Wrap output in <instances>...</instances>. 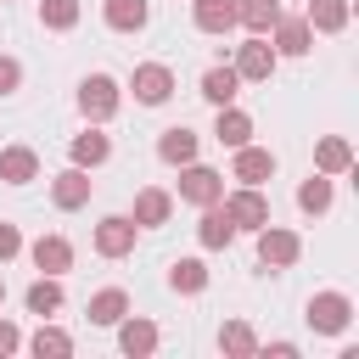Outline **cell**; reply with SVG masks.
Here are the masks:
<instances>
[{
  "label": "cell",
  "instance_id": "34",
  "mask_svg": "<svg viewBox=\"0 0 359 359\" xmlns=\"http://www.w3.org/2000/svg\"><path fill=\"white\" fill-rule=\"evenodd\" d=\"M17 252H22V230H17V224H6V219H0V264H11V258H17Z\"/></svg>",
  "mask_w": 359,
  "mask_h": 359
},
{
  "label": "cell",
  "instance_id": "20",
  "mask_svg": "<svg viewBox=\"0 0 359 359\" xmlns=\"http://www.w3.org/2000/svg\"><path fill=\"white\" fill-rule=\"evenodd\" d=\"M168 213H174V196L168 191H157V185H146V191H135V224L140 230H151V224H168Z\"/></svg>",
  "mask_w": 359,
  "mask_h": 359
},
{
  "label": "cell",
  "instance_id": "33",
  "mask_svg": "<svg viewBox=\"0 0 359 359\" xmlns=\"http://www.w3.org/2000/svg\"><path fill=\"white\" fill-rule=\"evenodd\" d=\"M17 84H22V62L0 56V95H17Z\"/></svg>",
  "mask_w": 359,
  "mask_h": 359
},
{
  "label": "cell",
  "instance_id": "36",
  "mask_svg": "<svg viewBox=\"0 0 359 359\" xmlns=\"http://www.w3.org/2000/svg\"><path fill=\"white\" fill-rule=\"evenodd\" d=\"M0 303H6V280H0Z\"/></svg>",
  "mask_w": 359,
  "mask_h": 359
},
{
  "label": "cell",
  "instance_id": "7",
  "mask_svg": "<svg viewBox=\"0 0 359 359\" xmlns=\"http://www.w3.org/2000/svg\"><path fill=\"white\" fill-rule=\"evenodd\" d=\"M219 202H224V213L236 219V230H258V224H269V202H264L258 185H236V191H224Z\"/></svg>",
  "mask_w": 359,
  "mask_h": 359
},
{
  "label": "cell",
  "instance_id": "32",
  "mask_svg": "<svg viewBox=\"0 0 359 359\" xmlns=\"http://www.w3.org/2000/svg\"><path fill=\"white\" fill-rule=\"evenodd\" d=\"M28 348H34L39 359H62V353H73V337H67L62 325H39V331L28 337Z\"/></svg>",
  "mask_w": 359,
  "mask_h": 359
},
{
  "label": "cell",
  "instance_id": "16",
  "mask_svg": "<svg viewBox=\"0 0 359 359\" xmlns=\"http://www.w3.org/2000/svg\"><path fill=\"white\" fill-rule=\"evenodd\" d=\"M101 17H107L112 34H140L146 17H151V6L146 0H101Z\"/></svg>",
  "mask_w": 359,
  "mask_h": 359
},
{
  "label": "cell",
  "instance_id": "22",
  "mask_svg": "<svg viewBox=\"0 0 359 359\" xmlns=\"http://www.w3.org/2000/svg\"><path fill=\"white\" fill-rule=\"evenodd\" d=\"M84 314H90V325H118V320L129 314V292H123V286H101Z\"/></svg>",
  "mask_w": 359,
  "mask_h": 359
},
{
  "label": "cell",
  "instance_id": "28",
  "mask_svg": "<svg viewBox=\"0 0 359 359\" xmlns=\"http://www.w3.org/2000/svg\"><path fill=\"white\" fill-rule=\"evenodd\" d=\"M275 17H280V0H236V22L247 34H269Z\"/></svg>",
  "mask_w": 359,
  "mask_h": 359
},
{
  "label": "cell",
  "instance_id": "9",
  "mask_svg": "<svg viewBox=\"0 0 359 359\" xmlns=\"http://www.w3.org/2000/svg\"><path fill=\"white\" fill-rule=\"evenodd\" d=\"M264 39L275 45V56H309V50H314V28H309L303 17H286V11L275 17V28H269Z\"/></svg>",
  "mask_w": 359,
  "mask_h": 359
},
{
  "label": "cell",
  "instance_id": "27",
  "mask_svg": "<svg viewBox=\"0 0 359 359\" xmlns=\"http://www.w3.org/2000/svg\"><path fill=\"white\" fill-rule=\"evenodd\" d=\"M191 17H196L202 34H230L236 28V0H196Z\"/></svg>",
  "mask_w": 359,
  "mask_h": 359
},
{
  "label": "cell",
  "instance_id": "13",
  "mask_svg": "<svg viewBox=\"0 0 359 359\" xmlns=\"http://www.w3.org/2000/svg\"><path fill=\"white\" fill-rule=\"evenodd\" d=\"M196 241H202L208 252H219V247H230V241H236V219L224 213V202H208V208H202V224H196Z\"/></svg>",
  "mask_w": 359,
  "mask_h": 359
},
{
  "label": "cell",
  "instance_id": "30",
  "mask_svg": "<svg viewBox=\"0 0 359 359\" xmlns=\"http://www.w3.org/2000/svg\"><path fill=\"white\" fill-rule=\"evenodd\" d=\"M79 17H84V6H79V0H39V22H45L50 34L79 28Z\"/></svg>",
  "mask_w": 359,
  "mask_h": 359
},
{
  "label": "cell",
  "instance_id": "4",
  "mask_svg": "<svg viewBox=\"0 0 359 359\" xmlns=\"http://www.w3.org/2000/svg\"><path fill=\"white\" fill-rule=\"evenodd\" d=\"M252 236H258V264H264V269H292V264L303 258V241H297V230L258 224Z\"/></svg>",
  "mask_w": 359,
  "mask_h": 359
},
{
  "label": "cell",
  "instance_id": "8",
  "mask_svg": "<svg viewBox=\"0 0 359 359\" xmlns=\"http://www.w3.org/2000/svg\"><path fill=\"white\" fill-rule=\"evenodd\" d=\"M135 236H140V224H135L129 213H107V219L95 224V252H101V258H129V252H135Z\"/></svg>",
  "mask_w": 359,
  "mask_h": 359
},
{
  "label": "cell",
  "instance_id": "18",
  "mask_svg": "<svg viewBox=\"0 0 359 359\" xmlns=\"http://www.w3.org/2000/svg\"><path fill=\"white\" fill-rule=\"evenodd\" d=\"M67 157H73L79 168H101V163L112 157V140L101 135V123H90L84 135H73V146H67Z\"/></svg>",
  "mask_w": 359,
  "mask_h": 359
},
{
  "label": "cell",
  "instance_id": "25",
  "mask_svg": "<svg viewBox=\"0 0 359 359\" xmlns=\"http://www.w3.org/2000/svg\"><path fill=\"white\" fill-rule=\"evenodd\" d=\"M219 353H224V359H252V353H258L252 325H247V320H224V325H219Z\"/></svg>",
  "mask_w": 359,
  "mask_h": 359
},
{
  "label": "cell",
  "instance_id": "31",
  "mask_svg": "<svg viewBox=\"0 0 359 359\" xmlns=\"http://www.w3.org/2000/svg\"><path fill=\"white\" fill-rule=\"evenodd\" d=\"M297 208H303V213H325V208H331V174H309V180L297 185Z\"/></svg>",
  "mask_w": 359,
  "mask_h": 359
},
{
  "label": "cell",
  "instance_id": "12",
  "mask_svg": "<svg viewBox=\"0 0 359 359\" xmlns=\"http://www.w3.org/2000/svg\"><path fill=\"white\" fill-rule=\"evenodd\" d=\"M275 174V151H264V146H236V163H230V180H241V185H264Z\"/></svg>",
  "mask_w": 359,
  "mask_h": 359
},
{
  "label": "cell",
  "instance_id": "2",
  "mask_svg": "<svg viewBox=\"0 0 359 359\" xmlns=\"http://www.w3.org/2000/svg\"><path fill=\"white\" fill-rule=\"evenodd\" d=\"M303 320H309L320 337H342V331L353 325V297H348V292H314L309 309H303Z\"/></svg>",
  "mask_w": 359,
  "mask_h": 359
},
{
  "label": "cell",
  "instance_id": "1",
  "mask_svg": "<svg viewBox=\"0 0 359 359\" xmlns=\"http://www.w3.org/2000/svg\"><path fill=\"white\" fill-rule=\"evenodd\" d=\"M118 107H123V90H118L112 73H90V79L79 84V112H84L90 123H112Z\"/></svg>",
  "mask_w": 359,
  "mask_h": 359
},
{
  "label": "cell",
  "instance_id": "6",
  "mask_svg": "<svg viewBox=\"0 0 359 359\" xmlns=\"http://www.w3.org/2000/svg\"><path fill=\"white\" fill-rule=\"evenodd\" d=\"M219 196H224V174H219V168H202V163H185V168H180V202L208 208V202H219Z\"/></svg>",
  "mask_w": 359,
  "mask_h": 359
},
{
  "label": "cell",
  "instance_id": "10",
  "mask_svg": "<svg viewBox=\"0 0 359 359\" xmlns=\"http://www.w3.org/2000/svg\"><path fill=\"white\" fill-rule=\"evenodd\" d=\"M50 202L62 208V213H73V208H84L90 202V168H79V163H67L56 180H50Z\"/></svg>",
  "mask_w": 359,
  "mask_h": 359
},
{
  "label": "cell",
  "instance_id": "3",
  "mask_svg": "<svg viewBox=\"0 0 359 359\" xmlns=\"http://www.w3.org/2000/svg\"><path fill=\"white\" fill-rule=\"evenodd\" d=\"M275 67H280V56H275V45L264 34H252L247 45H236V79L241 84H269Z\"/></svg>",
  "mask_w": 359,
  "mask_h": 359
},
{
  "label": "cell",
  "instance_id": "15",
  "mask_svg": "<svg viewBox=\"0 0 359 359\" xmlns=\"http://www.w3.org/2000/svg\"><path fill=\"white\" fill-rule=\"evenodd\" d=\"M0 180H6V185L39 180V151H34V146H0Z\"/></svg>",
  "mask_w": 359,
  "mask_h": 359
},
{
  "label": "cell",
  "instance_id": "17",
  "mask_svg": "<svg viewBox=\"0 0 359 359\" xmlns=\"http://www.w3.org/2000/svg\"><path fill=\"white\" fill-rule=\"evenodd\" d=\"M213 140H219V146H230V151H236V146H247V140H252V118H247L236 101H230V107H219V118H213Z\"/></svg>",
  "mask_w": 359,
  "mask_h": 359
},
{
  "label": "cell",
  "instance_id": "21",
  "mask_svg": "<svg viewBox=\"0 0 359 359\" xmlns=\"http://www.w3.org/2000/svg\"><path fill=\"white\" fill-rule=\"evenodd\" d=\"M22 309L39 314V320H50V314L62 309V275H39V280L22 292Z\"/></svg>",
  "mask_w": 359,
  "mask_h": 359
},
{
  "label": "cell",
  "instance_id": "35",
  "mask_svg": "<svg viewBox=\"0 0 359 359\" xmlns=\"http://www.w3.org/2000/svg\"><path fill=\"white\" fill-rule=\"evenodd\" d=\"M17 348H22V331H17L11 320H0V359H11Z\"/></svg>",
  "mask_w": 359,
  "mask_h": 359
},
{
  "label": "cell",
  "instance_id": "29",
  "mask_svg": "<svg viewBox=\"0 0 359 359\" xmlns=\"http://www.w3.org/2000/svg\"><path fill=\"white\" fill-rule=\"evenodd\" d=\"M202 95H208L213 107H230V101L241 95V79H236V67H208V73H202Z\"/></svg>",
  "mask_w": 359,
  "mask_h": 359
},
{
  "label": "cell",
  "instance_id": "24",
  "mask_svg": "<svg viewBox=\"0 0 359 359\" xmlns=\"http://www.w3.org/2000/svg\"><path fill=\"white\" fill-rule=\"evenodd\" d=\"M168 286H174L180 297L208 292V264H202V258H174V264H168Z\"/></svg>",
  "mask_w": 359,
  "mask_h": 359
},
{
  "label": "cell",
  "instance_id": "5",
  "mask_svg": "<svg viewBox=\"0 0 359 359\" xmlns=\"http://www.w3.org/2000/svg\"><path fill=\"white\" fill-rule=\"evenodd\" d=\"M129 90H135L140 107H163V101L174 95V67H163V62H140V67L129 73Z\"/></svg>",
  "mask_w": 359,
  "mask_h": 359
},
{
  "label": "cell",
  "instance_id": "11",
  "mask_svg": "<svg viewBox=\"0 0 359 359\" xmlns=\"http://www.w3.org/2000/svg\"><path fill=\"white\" fill-rule=\"evenodd\" d=\"M28 258H34L39 275H67V269H73V241L50 230V236H39V241L28 247Z\"/></svg>",
  "mask_w": 359,
  "mask_h": 359
},
{
  "label": "cell",
  "instance_id": "14",
  "mask_svg": "<svg viewBox=\"0 0 359 359\" xmlns=\"http://www.w3.org/2000/svg\"><path fill=\"white\" fill-rule=\"evenodd\" d=\"M118 348H123L129 359L157 353V325H151V320H140V314H123V320H118Z\"/></svg>",
  "mask_w": 359,
  "mask_h": 359
},
{
  "label": "cell",
  "instance_id": "23",
  "mask_svg": "<svg viewBox=\"0 0 359 359\" xmlns=\"http://www.w3.org/2000/svg\"><path fill=\"white\" fill-rule=\"evenodd\" d=\"M348 168H353V146L342 135H325L314 146V174H348Z\"/></svg>",
  "mask_w": 359,
  "mask_h": 359
},
{
  "label": "cell",
  "instance_id": "26",
  "mask_svg": "<svg viewBox=\"0 0 359 359\" xmlns=\"http://www.w3.org/2000/svg\"><path fill=\"white\" fill-rule=\"evenodd\" d=\"M303 22H309L314 34H342V28H348V0H309Z\"/></svg>",
  "mask_w": 359,
  "mask_h": 359
},
{
  "label": "cell",
  "instance_id": "19",
  "mask_svg": "<svg viewBox=\"0 0 359 359\" xmlns=\"http://www.w3.org/2000/svg\"><path fill=\"white\" fill-rule=\"evenodd\" d=\"M157 157H163V163H174V168L196 163V129H185V123L163 129V135H157Z\"/></svg>",
  "mask_w": 359,
  "mask_h": 359
}]
</instances>
